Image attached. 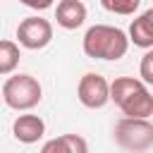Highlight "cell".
<instances>
[{
    "mask_svg": "<svg viewBox=\"0 0 153 153\" xmlns=\"http://www.w3.org/2000/svg\"><path fill=\"white\" fill-rule=\"evenodd\" d=\"M108 96L127 117L148 120L153 115V96L148 86L134 76H117L112 84H108Z\"/></svg>",
    "mask_w": 153,
    "mask_h": 153,
    "instance_id": "cell-1",
    "label": "cell"
},
{
    "mask_svg": "<svg viewBox=\"0 0 153 153\" xmlns=\"http://www.w3.org/2000/svg\"><path fill=\"white\" fill-rule=\"evenodd\" d=\"M84 53L93 60H120L129 50V38L122 29L96 24L84 33Z\"/></svg>",
    "mask_w": 153,
    "mask_h": 153,
    "instance_id": "cell-2",
    "label": "cell"
},
{
    "mask_svg": "<svg viewBox=\"0 0 153 153\" xmlns=\"http://www.w3.org/2000/svg\"><path fill=\"white\" fill-rule=\"evenodd\" d=\"M43 88L31 74H14L2 84V100L12 110H31L41 103Z\"/></svg>",
    "mask_w": 153,
    "mask_h": 153,
    "instance_id": "cell-3",
    "label": "cell"
},
{
    "mask_svg": "<svg viewBox=\"0 0 153 153\" xmlns=\"http://www.w3.org/2000/svg\"><path fill=\"white\" fill-rule=\"evenodd\" d=\"M115 141L129 153H146L153 146V124L148 120L124 117L115 124Z\"/></svg>",
    "mask_w": 153,
    "mask_h": 153,
    "instance_id": "cell-4",
    "label": "cell"
},
{
    "mask_svg": "<svg viewBox=\"0 0 153 153\" xmlns=\"http://www.w3.org/2000/svg\"><path fill=\"white\" fill-rule=\"evenodd\" d=\"M17 41L29 50H41L53 41V24L43 17H26L17 26Z\"/></svg>",
    "mask_w": 153,
    "mask_h": 153,
    "instance_id": "cell-5",
    "label": "cell"
},
{
    "mask_svg": "<svg viewBox=\"0 0 153 153\" xmlns=\"http://www.w3.org/2000/svg\"><path fill=\"white\" fill-rule=\"evenodd\" d=\"M76 96H79V103L84 108H91V110H98L103 108L110 96H108V81L105 76L96 74V72H88L81 76L79 86H76Z\"/></svg>",
    "mask_w": 153,
    "mask_h": 153,
    "instance_id": "cell-6",
    "label": "cell"
},
{
    "mask_svg": "<svg viewBox=\"0 0 153 153\" xmlns=\"http://www.w3.org/2000/svg\"><path fill=\"white\" fill-rule=\"evenodd\" d=\"M12 134L22 143H36L45 134V122L38 115H19L12 122Z\"/></svg>",
    "mask_w": 153,
    "mask_h": 153,
    "instance_id": "cell-7",
    "label": "cell"
},
{
    "mask_svg": "<svg viewBox=\"0 0 153 153\" xmlns=\"http://www.w3.org/2000/svg\"><path fill=\"white\" fill-rule=\"evenodd\" d=\"M55 19L62 29H79L86 22V7L81 0H60L55 10Z\"/></svg>",
    "mask_w": 153,
    "mask_h": 153,
    "instance_id": "cell-8",
    "label": "cell"
},
{
    "mask_svg": "<svg viewBox=\"0 0 153 153\" xmlns=\"http://www.w3.org/2000/svg\"><path fill=\"white\" fill-rule=\"evenodd\" d=\"M129 41L139 48L151 50L153 48V10H146L141 17H136L129 26Z\"/></svg>",
    "mask_w": 153,
    "mask_h": 153,
    "instance_id": "cell-9",
    "label": "cell"
},
{
    "mask_svg": "<svg viewBox=\"0 0 153 153\" xmlns=\"http://www.w3.org/2000/svg\"><path fill=\"white\" fill-rule=\"evenodd\" d=\"M41 153H88V146L79 134H62L57 139L45 141Z\"/></svg>",
    "mask_w": 153,
    "mask_h": 153,
    "instance_id": "cell-10",
    "label": "cell"
},
{
    "mask_svg": "<svg viewBox=\"0 0 153 153\" xmlns=\"http://www.w3.org/2000/svg\"><path fill=\"white\" fill-rule=\"evenodd\" d=\"M19 45L14 41H0V74H12L19 65Z\"/></svg>",
    "mask_w": 153,
    "mask_h": 153,
    "instance_id": "cell-11",
    "label": "cell"
},
{
    "mask_svg": "<svg viewBox=\"0 0 153 153\" xmlns=\"http://www.w3.org/2000/svg\"><path fill=\"white\" fill-rule=\"evenodd\" d=\"M100 5L112 14H134L141 0H100Z\"/></svg>",
    "mask_w": 153,
    "mask_h": 153,
    "instance_id": "cell-12",
    "label": "cell"
},
{
    "mask_svg": "<svg viewBox=\"0 0 153 153\" xmlns=\"http://www.w3.org/2000/svg\"><path fill=\"white\" fill-rule=\"evenodd\" d=\"M141 81L153 84V53L151 50H146V55L141 57Z\"/></svg>",
    "mask_w": 153,
    "mask_h": 153,
    "instance_id": "cell-13",
    "label": "cell"
},
{
    "mask_svg": "<svg viewBox=\"0 0 153 153\" xmlns=\"http://www.w3.org/2000/svg\"><path fill=\"white\" fill-rule=\"evenodd\" d=\"M19 2L26 5V7H31V10H48L53 5V0H19Z\"/></svg>",
    "mask_w": 153,
    "mask_h": 153,
    "instance_id": "cell-14",
    "label": "cell"
}]
</instances>
